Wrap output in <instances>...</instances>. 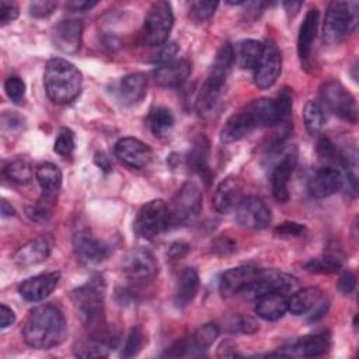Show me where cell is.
I'll return each instance as SVG.
<instances>
[{
    "mask_svg": "<svg viewBox=\"0 0 359 359\" xmlns=\"http://www.w3.org/2000/svg\"><path fill=\"white\" fill-rule=\"evenodd\" d=\"M24 341L35 349H50L67 337L63 313L52 304H42L31 310L22 327Z\"/></svg>",
    "mask_w": 359,
    "mask_h": 359,
    "instance_id": "cell-1",
    "label": "cell"
},
{
    "mask_svg": "<svg viewBox=\"0 0 359 359\" xmlns=\"http://www.w3.org/2000/svg\"><path fill=\"white\" fill-rule=\"evenodd\" d=\"M83 77L80 70L66 59L48 60L43 72V86L49 100L55 104H69L81 91Z\"/></svg>",
    "mask_w": 359,
    "mask_h": 359,
    "instance_id": "cell-2",
    "label": "cell"
},
{
    "mask_svg": "<svg viewBox=\"0 0 359 359\" xmlns=\"http://www.w3.org/2000/svg\"><path fill=\"white\" fill-rule=\"evenodd\" d=\"M234 62V49L230 43H224L216 53V59L198 93L196 111L201 116H208L213 112L226 79Z\"/></svg>",
    "mask_w": 359,
    "mask_h": 359,
    "instance_id": "cell-3",
    "label": "cell"
},
{
    "mask_svg": "<svg viewBox=\"0 0 359 359\" xmlns=\"http://www.w3.org/2000/svg\"><path fill=\"white\" fill-rule=\"evenodd\" d=\"M104 294L105 282L101 276H94L83 286L73 290V303L86 325H101L104 317Z\"/></svg>",
    "mask_w": 359,
    "mask_h": 359,
    "instance_id": "cell-4",
    "label": "cell"
},
{
    "mask_svg": "<svg viewBox=\"0 0 359 359\" xmlns=\"http://www.w3.org/2000/svg\"><path fill=\"white\" fill-rule=\"evenodd\" d=\"M356 1H331L327 6L323 34L328 43H338L346 34L355 31L358 25Z\"/></svg>",
    "mask_w": 359,
    "mask_h": 359,
    "instance_id": "cell-5",
    "label": "cell"
},
{
    "mask_svg": "<svg viewBox=\"0 0 359 359\" xmlns=\"http://www.w3.org/2000/svg\"><path fill=\"white\" fill-rule=\"evenodd\" d=\"M202 201L201 188L192 181L184 182L168 205V227L192 222L202 209Z\"/></svg>",
    "mask_w": 359,
    "mask_h": 359,
    "instance_id": "cell-6",
    "label": "cell"
},
{
    "mask_svg": "<svg viewBox=\"0 0 359 359\" xmlns=\"http://www.w3.org/2000/svg\"><path fill=\"white\" fill-rule=\"evenodd\" d=\"M174 24L172 8L168 1H154L144 18L142 41L151 48H160L168 39Z\"/></svg>",
    "mask_w": 359,
    "mask_h": 359,
    "instance_id": "cell-7",
    "label": "cell"
},
{
    "mask_svg": "<svg viewBox=\"0 0 359 359\" xmlns=\"http://www.w3.org/2000/svg\"><path fill=\"white\" fill-rule=\"evenodd\" d=\"M323 107L328 111L339 116L341 119L356 123L358 121V108L353 95L339 83L335 80H330L321 86L320 90Z\"/></svg>",
    "mask_w": 359,
    "mask_h": 359,
    "instance_id": "cell-8",
    "label": "cell"
},
{
    "mask_svg": "<svg viewBox=\"0 0 359 359\" xmlns=\"http://www.w3.org/2000/svg\"><path fill=\"white\" fill-rule=\"evenodd\" d=\"M168 229V206L163 199L146 202L135 220L136 233L147 240L158 237Z\"/></svg>",
    "mask_w": 359,
    "mask_h": 359,
    "instance_id": "cell-9",
    "label": "cell"
},
{
    "mask_svg": "<svg viewBox=\"0 0 359 359\" xmlns=\"http://www.w3.org/2000/svg\"><path fill=\"white\" fill-rule=\"evenodd\" d=\"M299 282L294 276L276 269H258L251 285L244 290L248 297H259L265 293L279 292L287 296L297 290Z\"/></svg>",
    "mask_w": 359,
    "mask_h": 359,
    "instance_id": "cell-10",
    "label": "cell"
},
{
    "mask_svg": "<svg viewBox=\"0 0 359 359\" xmlns=\"http://www.w3.org/2000/svg\"><path fill=\"white\" fill-rule=\"evenodd\" d=\"M236 219L245 229L262 230L271 223V210L261 198L243 196L236 208Z\"/></svg>",
    "mask_w": 359,
    "mask_h": 359,
    "instance_id": "cell-11",
    "label": "cell"
},
{
    "mask_svg": "<svg viewBox=\"0 0 359 359\" xmlns=\"http://www.w3.org/2000/svg\"><path fill=\"white\" fill-rule=\"evenodd\" d=\"M254 70V83L261 90L272 87L278 80L282 70V55L272 41L264 43L262 56Z\"/></svg>",
    "mask_w": 359,
    "mask_h": 359,
    "instance_id": "cell-12",
    "label": "cell"
},
{
    "mask_svg": "<svg viewBox=\"0 0 359 359\" xmlns=\"http://www.w3.org/2000/svg\"><path fill=\"white\" fill-rule=\"evenodd\" d=\"M125 275L133 280L153 279L158 272V262L147 248H135L126 254L122 262Z\"/></svg>",
    "mask_w": 359,
    "mask_h": 359,
    "instance_id": "cell-13",
    "label": "cell"
},
{
    "mask_svg": "<svg viewBox=\"0 0 359 359\" xmlns=\"http://www.w3.org/2000/svg\"><path fill=\"white\" fill-rule=\"evenodd\" d=\"M331 348V338L327 332H318L306 335L292 342L287 346L280 348L278 352L269 353V356H303L314 358L327 353Z\"/></svg>",
    "mask_w": 359,
    "mask_h": 359,
    "instance_id": "cell-14",
    "label": "cell"
},
{
    "mask_svg": "<svg viewBox=\"0 0 359 359\" xmlns=\"http://www.w3.org/2000/svg\"><path fill=\"white\" fill-rule=\"evenodd\" d=\"M73 250L76 252V257L79 261L87 265L98 264L104 261L108 254V245H105L102 241L97 240L87 229L80 227L73 234Z\"/></svg>",
    "mask_w": 359,
    "mask_h": 359,
    "instance_id": "cell-15",
    "label": "cell"
},
{
    "mask_svg": "<svg viewBox=\"0 0 359 359\" xmlns=\"http://www.w3.org/2000/svg\"><path fill=\"white\" fill-rule=\"evenodd\" d=\"M344 187V177L341 171L335 167L325 165L316 170L309 181L307 191L313 198H327L338 192Z\"/></svg>",
    "mask_w": 359,
    "mask_h": 359,
    "instance_id": "cell-16",
    "label": "cell"
},
{
    "mask_svg": "<svg viewBox=\"0 0 359 359\" xmlns=\"http://www.w3.org/2000/svg\"><path fill=\"white\" fill-rule=\"evenodd\" d=\"M116 158L130 168L140 170L151 160L150 147L136 137H122L115 143Z\"/></svg>",
    "mask_w": 359,
    "mask_h": 359,
    "instance_id": "cell-17",
    "label": "cell"
},
{
    "mask_svg": "<svg viewBox=\"0 0 359 359\" xmlns=\"http://www.w3.org/2000/svg\"><path fill=\"white\" fill-rule=\"evenodd\" d=\"M297 161V153L296 149H289L283 153L282 158L276 163V165L272 170V192L276 201L285 203L289 199V180L290 175L296 167Z\"/></svg>",
    "mask_w": 359,
    "mask_h": 359,
    "instance_id": "cell-18",
    "label": "cell"
},
{
    "mask_svg": "<svg viewBox=\"0 0 359 359\" xmlns=\"http://www.w3.org/2000/svg\"><path fill=\"white\" fill-rule=\"evenodd\" d=\"M255 128H259V123L251 109L250 105H247L244 109L233 114L224 123L220 132V139L224 143H233L248 133H251Z\"/></svg>",
    "mask_w": 359,
    "mask_h": 359,
    "instance_id": "cell-19",
    "label": "cell"
},
{
    "mask_svg": "<svg viewBox=\"0 0 359 359\" xmlns=\"http://www.w3.org/2000/svg\"><path fill=\"white\" fill-rule=\"evenodd\" d=\"M83 24L79 20L67 18L59 21L52 29V41L65 53H74L81 45Z\"/></svg>",
    "mask_w": 359,
    "mask_h": 359,
    "instance_id": "cell-20",
    "label": "cell"
},
{
    "mask_svg": "<svg viewBox=\"0 0 359 359\" xmlns=\"http://www.w3.org/2000/svg\"><path fill=\"white\" fill-rule=\"evenodd\" d=\"M52 247L53 241L49 236H39L34 240H29L17 250V252L14 254V262L21 268L38 265L48 259Z\"/></svg>",
    "mask_w": 359,
    "mask_h": 359,
    "instance_id": "cell-21",
    "label": "cell"
},
{
    "mask_svg": "<svg viewBox=\"0 0 359 359\" xmlns=\"http://www.w3.org/2000/svg\"><path fill=\"white\" fill-rule=\"evenodd\" d=\"M60 279L59 272H46V273H39L36 276L25 279L20 287L18 292L21 297L27 302H39L48 297L55 287L57 286Z\"/></svg>",
    "mask_w": 359,
    "mask_h": 359,
    "instance_id": "cell-22",
    "label": "cell"
},
{
    "mask_svg": "<svg viewBox=\"0 0 359 359\" xmlns=\"http://www.w3.org/2000/svg\"><path fill=\"white\" fill-rule=\"evenodd\" d=\"M257 268L250 265H241L226 271L219 282V290L223 297H231L244 290L251 285L257 275Z\"/></svg>",
    "mask_w": 359,
    "mask_h": 359,
    "instance_id": "cell-23",
    "label": "cell"
},
{
    "mask_svg": "<svg viewBox=\"0 0 359 359\" xmlns=\"http://www.w3.org/2000/svg\"><path fill=\"white\" fill-rule=\"evenodd\" d=\"M191 73V63L185 59H172L167 63L158 65L153 70V79L163 87L181 86Z\"/></svg>",
    "mask_w": 359,
    "mask_h": 359,
    "instance_id": "cell-24",
    "label": "cell"
},
{
    "mask_svg": "<svg viewBox=\"0 0 359 359\" xmlns=\"http://www.w3.org/2000/svg\"><path fill=\"white\" fill-rule=\"evenodd\" d=\"M241 191L243 189L238 180L234 177H227L217 185L213 194V208L219 213H230L231 210H236L237 205L243 199Z\"/></svg>",
    "mask_w": 359,
    "mask_h": 359,
    "instance_id": "cell-25",
    "label": "cell"
},
{
    "mask_svg": "<svg viewBox=\"0 0 359 359\" xmlns=\"http://www.w3.org/2000/svg\"><path fill=\"white\" fill-rule=\"evenodd\" d=\"M147 93V80L142 73H130L121 79L118 97L123 105L132 107L143 101Z\"/></svg>",
    "mask_w": 359,
    "mask_h": 359,
    "instance_id": "cell-26",
    "label": "cell"
},
{
    "mask_svg": "<svg viewBox=\"0 0 359 359\" xmlns=\"http://www.w3.org/2000/svg\"><path fill=\"white\" fill-rule=\"evenodd\" d=\"M287 311V296L279 292L265 293L257 297L255 314L266 321L282 318Z\"/></svg>",
    "mask_w": 359,
    "mask_h": 359,
    "instance_id": "cell-27",
    "label": "cell"
},
{
    "mask_svg": "<svg viewBox=\"0 0 359 359\" xmlns=\"http://www.w3.org/2000/svg\"><path fill=\"white\" fill-rule=\"evenodd\" d=\"M199 289V276L194 268H184L175 280L174 302L178 307H185L194 300Z\"/></svg>",
    "mask_w": 359,
    "mask_h": 359,
    "instance_id": "cell-28",
    "label": "cell"
},
{
    "mask_svg": "<svg viewBox=\"0 0 359 359\" xmlns=\"http://www.w3.org/2000/svg\"><path fill=\"white\" fill-rule=\"evenodd\" d=\"M318 27V10L310 8L299 28V35H297V52L302 60H306L310 56L311 46L316 38Z\"/></svg>",
    "mask_w": 359,
    "mask_h": 359,
    "instance_id": "cell-29",
    "label": "cell"
},
{
    "mask_svg": "<svg viewBox=\"0 0 359 359\" xmlns=\"http://www.w3.org/2000/svg\"><path fill=\"white\" fill-rule=\"evenodd\" d=\"M321 289L317 286H307L294 290L290 297H287V310L294 316H302L309 313L320 300Z\"/></svg>",
    "mask_w": 359,
    "mask_h": 359,
    "instance_id": "cell-30",
    "label": "cell"
},
{
    "mask_svg": "<svg viewBox=\"0 0 359 359\" xmlns=\"http://www.w3.org/2000/svg\"><path fill=\"white\" fill-rule=\"evenodd\" d=\"M344 254L338 245H330L321 258H314L306 262V269L314 273L338 272L342 266Z\"/></svg>",
    "mask_w": 359,
    "mask_h": 359,
    "instance_id": "cell-31",
    "label": "cell"
},
{
    "mask_svg": "<svg viewBox=\"0 0 359 359\" xmlns=\"http://www.w3.org/2000/svg\"><path fill=\"white\" fill-rule=\"evenodd\" d=\"M36 181L45 196L55 198L62 184V171L53 163H42L35 170Z\"/></svg>",
    "mask_w": 359,
    "mask_h": 359,
    "instance_id": "cell-32",
    "label": "cell"
},
{
    "mask_svg": "<svg viewBox=\"0 0 359 359\" xmlns=\"http://www.w3.org/2000/svg\"><path fill=\"white\" fill-rule=\"evenodd\" d=\"M264 52V43L257 39H244L237 45L234 59L241 69H255Z\"/></svg>",
    "mask_w": 359,
    "mask_h": 359,
    "instance_id": "cell-33",
    "label": "cell"
},
{
    "mask_svg": "<svg viewBox=\"0 0 359 359\" xmlns=\"http://www.w3.org/2000/svg\"><path fill=\"white\" fill-rule=\"evenodd\" d=\"M219 337V327L215 323H208L201 325L189 338V352L191 353H201L212 346V344Z\"/></svg>",
    "mask_w": 359,
    "mask_h": 359,
    "instance_id": "cell-34",
    "label": "cell"
},
{
    "mask_svg": "<svg viewBox=\"0 0 359 359\" xmlns=\"http://www.w3.org/2000/svg\"><path fill=\"white\" fill-rule=\"evenodd\" d=\"M208 156H209V147L208 142L202 137L199 139L194 147L189 151L188 156V164L191 168H194L206 182L210 180V170L208 165Z\"/></svg>",
    "mask_w": 359,
    "mask_h": 359,
    "instance_id": "cell-35",
    "label": "cell"
},
{
    "mask_svg": "<svg viewBox=\"0 0 359 359\" xmlns=\"http://www.w3.org/2000/svg\"><path fill=\"white\" fill-rule=\"evenodd\" d=\"M303 121L310 135H318L325 125L324 107L317 101H307L303 108Z\"/></svg>",
    "mask_w": 359,
    "mask_h": 359,
    "instance_id": "cell-36",
    "label": "cell"
},
{
    "mask_svg": "<svg viewBox=\"0 0 359 359\" xmlns=\"http://www.w3.org/2000/svg\"><path fill=\"white\" fill-rule=\"evenodd\" d=\"M147 123L153 135L165 136L174 126V116L168 108L154 107L147 116Z\"/></svg>",
    "mask_w": 359,
    "mask_h": 359,
    "instance_id": "cell-37",
    "label": "cell"
},
{
    "mask_svg": "<svg viewBox=\"0 0 359 359\" xmlns=\"http://www.w3.org/2000/svg\"><path fill=\"white\" fill-rule=\"evenodd\" d=\"M4 174L15 184H27L32 178V168L27 160L14 158L4 165Z\"/></svg>",
    "mask_w": 359,
    "mask_h": 359,
    "instance_id": "cell-38",
    "label": "cell"
},
{
    "mask_svg": "<svg viewBox=\"0 0 359 359\" xmlns=\"http://www.w3.org/2000/svg\"><path fill=\"white\" fill-rule=\"evenodd\" d=\"M55 198H49L42 195L41 201H38L36 203H32L29 206H27V216L32 220V222H46L50 215H52V208L50 203L53 202Z\"/></svg>",
    "mask_w": 359,
    "mask_h": 359,
    "instance_id": "cell-39",
    "label": "cell"
},
{
    "mask_svg": "<svg viewBox=\"0 0 359 359\" xmlns=\"http://www.w3.org/2000/svg\"><path fill=\"white\" fill-rule=\"evenodd\" d=\"M144 342V335L142 332L140 328H132L130 332L126 337V341L123 344V348L121 351V356L122 358H132L135 355H137L143 346Z\"/></svg>",
    "mask_w": 359,
    "mask_h": 359,
    "instance_id": "cell-40",
    "label": "cell"
},
{
    "mask_svg": "<svg viewBox=\"0 0 359 359\" xmlns=\"http://www.w3.org/2000/svg\"><path fill=\"white\" fill-rule=\"evenodd\" d=\"M217 7V1H192L189 6V17L195 22H203L210 18Z\"/></svg>",
    "mask_w": 359,
    "mask_h": 359,
    "instance_id": "cell-41",
    "label": "cell"
},
{
    "mask_svg": "<svg viewBox=\"0 0 359 359\" xmlns=\"http://www.w3.org/2000/svg\"><path fill=\"white\" fill-rule=\"evenodd\" d=\"M4 90L7 97L14 104H22L25 98V83L18 76H10L4 83Z\"/></svg>",
    "mask_w": 359,
    "mask_h": 359,
    "instance_id": "cell-42",
    "label": "cell"
},
{
    "mask_svg": "<svg viewBox=\"0 0 359 359\" xmlns=\"http://www.w3.org/2000/svg\"><path fill=\"white\" fill-rule=\"evenodd\" d=\"M53 149L60 156H70L74 150V133L70 129L63 128L56 136Z\"/></svg>",
    "mask_w": 359,
    "mask_h": 359,
    "instance_id": "cell-43",
    "label": "cell"
},
{
    "mask_svg": "<svg viewBox=\"0 0 359 359\" xmlns=\"http://www.w3.org/2000/svg\"><path fill=\"white\" fill-rule=\"evenodd\" d=\"M275 236L282 238H292V237H300L304 233V226L296 222H285L275 227L273 230Z\"/></svg>",
    "mask_w": 359,
    "mask_h": 359,
    "instance_id": "cell-44",
    "label": "cell"
},
{
    "mask_svg": "<svg viewBox=\"0 0 359 359\" xmlns=\"http://www.w3.org/2000/svg\"><path fill=\"white\" fill-rule=\"evenodd\" d=\"M57 3L56 1H32L29 4V14L36 18H45L53 14L56 10Z\"/></svg>",
    "mask_w": 359,
    "mask_h": 359,
    "instance_id": "cell-45",
    "label": "cell"
},
{
    "mask_svg": "<svg viewBox=\"0 0 359 359\" xmlns=\"http://www.w3.org/2000/svg\"><path fill=\"white\" fill-rule=\"evenodd\" d=\"M231 325H233L234 331H240V332H244V334H252L258 330L257 321L252 317H248V316H236V317H233Z\"/></svg>",
    "mask_w": 359,
    "mask_h": 359,
    "instance_id": "cell-46",
    "label": "cell"
},
{
    "mask_svg": "<svg viewBox=\"0 0 359 359\" xmlns=\"http://www.w3.org/2000/svg\"><path fill=\"white\" fill-rule=\"evenodd\" d=\"M317 150L320 153V156H323L324 158H330V160H338V147L331 142V139H328L327 136H323L318 143H317Z\"/></svg>",
    "mask_w": 359,
    "mask_h": 359,
    "instance_id": "cell-47",
    "label": "cell"
},
{
    "mask_svg": "<svg viewBox=\"0 0 359 359\" xmlns=\"http://www.w3.org/2000/svg\"><path fill=\"white\" fill-rule=\"evenodd\" d=\"M177 52H178V46H177L175 42H168V43L165 42L164 45L160 46V52L156 55L154 60L158 62V65L167 63V62H170V60L174 59V56L177 55Z\"/></svg>",
    "mask_w": 359,
    "mask_h": 359,
    "instance_id": "cell-48",
    "label": "cell"
},
{
    "mask_svg": "<svg viewBox=\"0 0 359 359\" xmlns=\"http://www.w3.org/2000/svg\"><path fill=\"white\" fill-rule=\"evenodd\" d=\"M356 286V276L353 275V272L351 271H345L341 276H339V280H338V289L341 293L344 294H349L353 292Z\"/></svg>",
    "mask_w": 359,
    "mask_h": 359,
    "instance_id": "cell-49",
    "label": "cell"
},
{
    "mask_svg": "<svg viewBox=\"0 0 359 359\" xmlns=\"http://www.w3.org/2000/svg\"><path fill=\"white\" fill-rule=\"evenodd\" d=\"M18 14H20V11H18V7L15 4L1 1V4H0V21H1V24H8V22L14 21L18 17Z\"/></svg>",
    "mask_w": 359,
    "mask_h": 359,
    "instance_id": "cell-50",
    "label": "cell"
},
{
    "mask_svg": "<svg viewBox=\"0 0 359 359\" xmlns=\"http://www.w3.org/2000/svg\"><path fill=\"white\" fill-rule=\"evenodd\" d=\"M189 250V245L184 241H175L170 245L168 248V255L172 258V259H181Z\"/></svg>",
    "mask_w": 359,
    "mask_h": 359,
    "instance_id": "cell-51",
    "label": "cell"
},
{
    "mask_svg": "<svg viewBox=\"0 0 359 359\" xmlns=\"http://www.w3.org/2000/svg\"><path fill=\"white\" fill-rule=\"evenodd\" d=\"M217 356L219 358H236L238 356L236 351V345L231 341H223L217 348Z\"/></svg>",
    "mask_w": 359,
    "mask_h": 359,
    "instance_id": "cell-52",
    "label": "cell"
},
{
    "mask_svg": "<svg viewBox=\"0 0 359 359\" xmlns=\"http://www.w3.org/2000/svg\"><path fill=\"white\" fill-rule=\"evenodd\" d=\"M14 321H15L14 311L10 307H7L6 304H1L0 306V327L1 328H7Z\"/></svg>",
    "mask_w": 359,
    "mask_h": 359,
    "instance_id": "cell-53",
    "label": "cell"
},
{
    "mask_svg": "<svg viewBox=\"0 0 359 359\" xmlns=\"http://www.w3.org/2000/svg\"><path fill=\"white\" fill-rule=\"evenodd\" d=\"M69 8L74 10V11H84V10H90L94 6H97V1H70L66 4Z\"/></svg>",
    "mask_w": 359,
    "mask_h": 359,
    "instance_id": "cell-54",
    "label": "cell"
},
{
    "mask_svg": "<svg viewBox=\"0 0 359 359\" xmlns=\"http://www.w3.org/2000/svg\"><path fill=\"white\" fill-rule=\"evenodd\" d=\"M282 6H283L285 11L287 13V15H294L300 10V7L303 6V1H293V0L292 1H283Z\"/></svg>",
    "mask_w": 359,
    "mask_h": 359,
    "instance_id": "cell-55",
    "label": "cell"
},
{
    "mask_svg": "<svg viewBox=\"0 0 359 359\" xmlns=\"http://www.w3.org/2000/svg\"><path fill=\"white\" fill-rule=\"evenodd\" d=\"M0 212H1V216H3V217H8V216H13V215H14V209H13V206H11L6 199H3V201H1Z\"/></svg>",
    "mask_w": 359,
    "mask_h": 359,
    "instance_id": "cell-56",
    "label": "cell"
},
{
    "mask_svg": "<svg viewBox=\"0 0 359 359\" xmlns=\"http://www.w3.org/2000/svg\"><path fill=\"white\" fill-rule=\"evenodd\" d=\"M95 163L101 167V168H104V170H108L109 168V164H108V160L105 158V156L104 154H95Z\"/></svg>",
    "mask_w": 359,
    "mask_h": 359,
    "instance_id": "cell-57",
    "label": "cell"
}]
</instances>
